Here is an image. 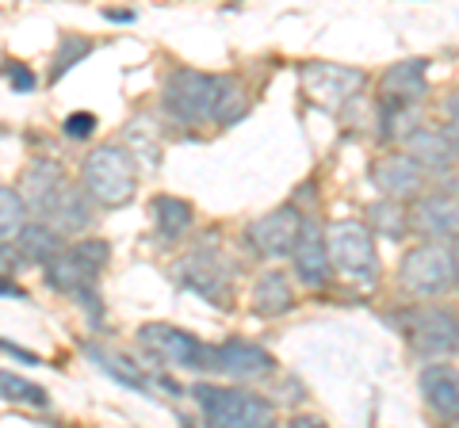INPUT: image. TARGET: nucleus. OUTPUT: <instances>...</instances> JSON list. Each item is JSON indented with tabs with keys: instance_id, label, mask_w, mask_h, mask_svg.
Returning a JSON list of instances; mask_svg holds the SVG:
<instances>
[{
	"instance_id": "nucleus-12",
	"label": "nucleus",
	"mask_w": 459,
	"mask_h": 428,
	"mask_svg": "<svg viewBox=\"0 0 459 428\" xmlns=\"http://www.w3.org/2000/svg\"><path fill=\"white\" fill-rule=\"evenodd\" d=\"M211 375L222 379H264L276 371V360L249 340H226V345H211Z\"/></svg>"
},
{
	"instance_id": "nucleus-23",
	"label": "nucleus",
	"mask_w": 459,
	"mask_h": 428,
	"mask_svg": "<svg viewBox=\"0 0 459 428\" xmlns=\"http://www.w3.org/2000/svg\"><path fill=\"white\" fill-rule=\"evenodd\" d=\"M84 355L104 371L108 379H115L119 387H131V390H138V394H146L150 390V379H146V371H142L138 364H131L126 355H119V352H108V348H100V345H84Z\"/></svg>"
},
{
	"instance_id": "nucleus-25",
	"label": "nucleus",
	"mask_w": 459,
	"mask_h": 428,
	"mask_svg": "<svg viewBox=\"0 0 459 428\" xmlns=\"http://www.w3.org/2000/svg\"><path fill=\"white\" fill-rule=\"evenodd\" d=\"M0 398L4 402H16L27 409H47L50 406V394L39 387V382L16 375V371H0Z\"/></svg>"
},
{
	"instance_id": "nucleus-30",
	"label": "nucleus",
	"mask_w": 459,
	"mask_h": 428,
	"mask_svg": "<svg viewBox=\"0 0 459 428\" xmlns=\"http://www.w3.org/2000/svg\"><path fill=\"white\" fill-rule=\"evenodd\" d=\"M96 131V116L92 111H74V116L65 119V134L69 138H89Z\"/></svg>"
},
{
	"instance_id": "nucleus-20",
	"label": "nucleus",
	"mask_w": 459,
	"mask_h": 428,
	"mask_svg": "<svg viewBox=\"0 0 459 428\" xmlns=\"http://www.w3.org/2000/svg\"><path fill=\"white\" fill-rule=\"evenodd\" d=\"M406 153L418 161L425 173H448L455 165V141L448 134H437V131H413L406 138Z\"/></svg>"
},
{
	"instance_id": "nucleus-13",
	"label": "nucleus",
	"mask_w": 459,
	"mask_h": 428,
	"mask_svg": "<svg viewBox=\"0 0 459 428\" xmlns=\"http://www.w3.org/2000/svg\"><path fill=\"white\" fill-rule=\"evenodd\" d=\"M291 264H295V279L307 283V287H322L329 279V241L322 237V226L303 218V230H299V241L291 249Z\"/></svg>"
},
{
	"instance_id": "nucleus-29",
	"label": "nucleus",
	"mask_w": 459,
	"mask_h": 428,
	"mask_svg": "<svg viewBox=\"0 0 459 428\" xmlns=\"http://www.w3.org/2000/svg\"><path fill=\"white\" fill-rule=\"evenodd\" d=\"M89 50H92V42H89V39H74V35L62 39V47H57V62H54V69H50V81L62 77L69 65H77Z\"/></svg>"
},
{
	"instance_id": "nucleus-19",
	"label": "nucleus",
	"mask_w": 459,
	"mask_h": 428,
	"mask_svg": "<svg viewBox=\"0 0 459 428\" xmlns=\"http://www.w3.org/2000/svg\"><path fill=\"white\" fill-rule=\"evenodd\" d=\"M425 73H429L425 58L394 62V65L383 73V99H391V104H418V99L429 92Z\"/></svg>"
},
{
	"instance_id": "nucleus-26",
	"label": "nucleus",
	"mask_w": 459,
	"mask_h": 428,
	"mask_svg": "<svg viewBox=\"0 0 459 428\" xmlns=\"http://www.w3.org/2000/svg\"><path fill=\"white\" fill-rule=\"evenodd\" d=\"M379 131L391 141H406L413 131H418L413 104H391V99H379Z\"/></svg>"
},
{
	"instance_id": "nucleus-10",
	"label": "nucleus",
	"mask_w": 459,
	"mask_h": 428,
	"mask_svg": "<svg viewBox=\"0 0 459 428\" xmlns=\"http://www.w3.org/2000/svg\"><path fill=\"white\" fill-rule=\"evenodd\" d=\"M364 73L360 69H349V65H333V62H307L303 65V89L314 104H322L329 111L344 107L352 96H360L364 89Z\"/></svg>"
},
{
	"instance_id": "nucleus-17",
	"label": "nucleus",
	"mask_w": 459,
	"mask_h": 428,
	"mask_svg": "<svg viewBox=\"0 0 459 428\" xmlns=\"http://www.w3.org/2000/svg\"><path fill=\"white\" fill-rule=\"evenodd\" d=\"M418 387L425 406L440 421H459V371L448 364H425L418 375Z\"/></svg>"
},
{
	"instance_id": "nucleus-22",
	"label": "nucleus",
	"mask_w": 459,
	"mask_h": 428,
	"mask_svg": "<svg viewBox=\"0 0 459 428\" xmlns=\"http://www.w3.org/2000/svg\"><path fill=\"white\" fill-rule=\"evenodd\" d=\"M295 306V291H291V279L283 272H264L253 287V313L261 318H280Z\"/></svg>"
},
{
	"instance_id": "nucleus-6",
	"label": "nucleus",
	"mask_w": 459,
	"mask_h": 428,
	"mask_svg": "<svg viewBox=\"0 0 459 428\" xmlns=\"http://www.w3.org/2000/svg\"><path fill=\"white\" fill-rule=\"evenodd\" d=\"M172 279L180 283L184 291H192L199 298H207L214 306H226V295L234 287V264L219 253V245H195L188 256H180L172 264Z\"/></svg>"
},
{
	"instance_id": "nucleus-2",
	"label": "nucleus",
	"mask_w": 459,
	"mask_h": 428,
	"mask_svg": "<svg viewBox=\"0 0 459 428\" xmlns=\"http://www.w3.org/2000/svg\"><path fill=\"white\" fill-rule=\"evenodd\" d=\"M111 261V245L100 237L74 241L47 264V283L54 291H62L69 298H77L92 321H100V272Z\"/></svg>"
},
{
	"instance_id": "nucleus-16",
	"label": "nucleus",
	"mask_w": 459,
	"mask_h": 428,
	"mask_svg": "<svg viewBox=\"0 0 459 428\" xmlns=\"http://www.w3.org/2000/svg\"><path fill=\"white\" fill-rule=\"evenodd\" d=\"M410 230L429 241H444L459 234V199L452 195H425L410 210Z\"/></svg>"
},
{
	"instance_id": "nucleus-34",
	"label": "nucleus",
	"mask_w": 459,
	"mask_h": 428,
	"mask_svg": "<svg viewBox=\"0 0 459 428\" xmlns=\"http://www.w3.org/2000/svg\"><path fill=\"white\" fill-rule=\"evenodd\" d=\"M452 264H455V287H459V234L452 237Z\"/></svg>"
},
{
	"instance_id": "nucleus-28",
	"label": "nucleus",
	"mask_w": 459,
	"mask_h": 428,
	"mask_svg": "<svg viewBox=\"0 0 459 428\" xmlns=\"http://www.w3.org/2000/svg\"><path fill=\"white\" fill-rule=\"evenodd\" d=\"M368 218H371V226H376L379 234H386V237H402L410 230V214L406 210H398L394 203H376L368 210Z\"/></svg>"
},
{
	"instance_id": "nucleus-31",
	"label": "nucleus",
	"mask_w": 459,
	"mask_h": 428,
	"mask_svg": "<svg viewBox=\"0 0 459 428\" xmlns=\"http://www.w3.org/2000/svg\"><path fill=\"white\" fill-rule=\"evenodd\" d=\"M20 264H23V256H20V249H16V241H0V272L12 276Z\"/></svg>"
},
{
	"instance_id": "nucleus-18",
	"label": "nucleus",
	"mask_w": 459,
	"mask_h": 428,
	"mask_svg": "<svg viewBox=\"0 0 459 428\" xmlns=\"http://www.w3.org/2000/svg\"><path fill=\"white\" fill-rule=\"evenodd\" d=\"M65 184H69V180H65V168H62V165L50 161V157H35V161L23 168L20 192H23V199H27V207L39 214L57 192L65 188Z\"/></svg>"
},
{
	"instance_id": "nucleus-21",
	"label": "nucleus",
	"mask_w": 459,
	"mask_h": 428,
	"mask_svg": "<svg viewBox=\"0 0 459 428\" xmlns=\"http://www.w3.org/2000/svg\"><path fill=\"white\" fill-rule=\"evenodd\" d=\"M16 249H20V256H23V264H39V268H47L57 253L65 249V241H62V234L54 230V226H47V222H27L23 230H20V237H16Z\"/></svg>"
},
{
	"instance_id": "nucleus-9",
	"label": "nucleus",
	"mask_w": 459,
	"mask_h": 428,
	"mask_svg": "<svg viewBox=\"0 0 459 428\" xmlns=\"http://www.w3.org/2000/svg\"><path fill=\"white\" fill-rule=\"evenodd\" d=\"M138 345L150 355H157L169 367H184V371H207L211 364V345H199L192 333L177 330V325H161L153 321L138 333Z\"/></svg>"
},
{
	"instance_id": "nucleus-15",
	"label": "nucleus",
	"mask_w": 459,
	"mask_h": 428,
	"mask_svg": "<svg viewBox=\"0 0 459 428\" xmlns=\"http://www.w3.org/2000/svg\"><path fill=\"white\" fill-rule=\"evenodd\" d=\"M371 180H376V188L386 195V199H418L421 188H425V168L413 161L410 153H391L383 157V161L371 165Z\"/></svg>"
},
{
	"instance_id": "nucleus-5",
	"label": "nucleus",
	"mask_w": 459,
	"mask_h": 428,
	"mask_svg": "<svg viewBox=\"0 0 459 428\" xmlns=\"http://www.w3.org/2000/svg\"><path fill=\"white\" fill-rule=\"evenodd\" d=\"M325 241H329V261H333V268L344 279H352L356 287H376L379 256H376V241H371V230L364 222L341 218L325 230Z\"/></svg>"
},
{
	"instance_id": "nucleus-27",
	"label": "nucleus",
	"mask_w": 459,
	"mask_h": 428,
	"mask_svg": "<svg viewBox=\"0 0 459 428\" xmlns=\"http://www.w3.org/2000/svg\"><path fill=\"white\" fill-rule=\"evenodd\" d=\"M27 199L23 192H12V188H0V241H16L20 230L27 226Z\"/></svg>"
},
{
	"instance_id": "nucleus-4",
	"label": "nucleus",
	"mask_w": 459,
	"mask_h": 428,
	"mask_svg": "<svg viewBox=\"0 0 459 428\" xmlns=\"http://www.w3.org/2000/svg\"><path fill=\"white\" fill-rule=\"evenodd\" d=\"M204 421L214 428H264L276 421V406L261 394L249 390H230V387H211V382H199L192 390Z\"/></svg>"
},
{
	"instance_id": "nucleus-36",
	"label": "nucleus",
	"mask_w": 459,
	"mask_h": 428,
	"mask_svg": "<svg viewBox=\"0 0 459 428\" xmlns=\"http://www.w3.org/2000/svg\"><path fill=\"white\" fill-rule=\"evenodd\" d=\"M448 138L455 141V150H459V123H452V131H448Z\"/></svg>"
},
{
	"instance_id": "nucleus-1",
	"label": "nucleus",
	"mask_w": 459,
	"mask_h": 428,
	"mask_svg": "<svg viewBox=\"0 0 459 428\" xmlns=\"http://www.w3.org/2000/svg\"><path fill=\"white\" fill-rule=\"evenodd\" d=\"M165 116L172 123L199 126V123H234L246 116L249 99L234 77L199 73V69H172L161 92Z\"/></svg>"
},
{
	"instance_id": "nucleus-24",
	"label": "nucleus",
	"mask_w": 459,
	"mask_h": 428,
	"mask_svg": "<svg viewBox=\"0 0 459 428\" xmlns=\"http://www.w3.org/2000/svg\"><path fill=\"white\" fill-rule=\"evenodd\" d=\"M150 210H153L157 234H161L165 241H177V237H184V234L192 230V222H195L192 207L184 203V199H177V195H157L153 203H150Z\"/></svg>"
},
{
	"instance_id": "nucleus-32",
	"label": "nucleus",
	"mask_w": 459,
	"mask_h": 428,
	"mask_svg": "<svg viewBox=\"0 0 459 428\" xmlns=\"http://www.w3.org/2000/svg\"><path fill=\"white\" fill-rule=\"evenodd\" d=\"M8 77L16 84V92H31L35 89V73L27 65H8Z\"/></svg>"
},
{
	"instance_id": "nucleus-7",
	"label": "nucleus",
	"mask_w": 459,
	"mask_h": 428,
	"mask_svg": "<svg viewBox=\"0 0 459 428\" xmlns=\"http://www.w3.org/2000/svg\"><path fill=\"white\" fill-rule=\"evenodd\" d=\"M398 279L402 287L421 295V298H440L455 287V264H452V245L444 249L437 241L429 245H418L402 256V268H398Z\"/></svg>"
},
{
	"instance_id": "nucleus-14",
	"label": "nucleus",
	"mask_w": 459,
	"mask_h": 428,
	"mask_svg": "<svg viewBox=\"0 0 459 428\" xmlns=\"http://www.w3.org/2000/svg\"><path fill=\"white\" fill-rule=\"evenodd\" d=\"M89 192H84V184L77 188V184H65L62 192H57L47 207L39 210V218L47 222V226H54L62 237H77V234H84L92 226V207H89Z\"/></svg>"
},
{
	"instance_id": "nucleus-33",
	"label": "nucleus",
	"mask_w": 459,
	"mask_h": 428,
	"mask_svg": "<svg viewBox=\"0 0 459 428\" xmlns=\"http://www.w3.org/2000/svg\"><path fill=\"white\" fill-rule=\"evenodd\" d=\"M0 298H27V291H23V287H20V283L12 279V276L0 272Z\"/></svg>"
},
{
	"instance_id": "nucleus-35",
	"label": "nucleus",
	"mask_w": 459,
	"mask_h": 428,
	"mask_svg": "<svg viewBox=\"0 0 459 428\" xmlns=\"http://www.w3.org/2000/svg\"><path fill=\"white\" fill-rule=\"evenodd\" d=\"M448 111H452V119H455V123H459V92H455V96H452V104H448Z\"/></svg>"
},
{
	"instance_id": "nucleus-11",
	"label": "nucleus",
	"mask_w": 459,
	"mask_h": 428,
	"mask_svg": "<svg viewBox=\"0 0 459 428\" xmlns=\"http://www.w3.org/2000/svg\"><path fill=\"white\" fill-rule=\"evenodd\" d=\"M299 230H303V214L295 207H280L264 214V218H256L246 226V241L256 256H264V261H280V256H291L295 241H299Z\"/></svg>"
},
{
	"instance_id": "nucleus-8",
	"label": "nucleus",
	"mask_w": 459,
	"mask_h": 428,
	"mask_svg": "<svg viewBox=\"0 0 459 428\" xmlns=\"http://www.w3.org/2000/svg\"><path fill=\"white\" fill-rule=\"evenodd\" d=\"M406 337L418 355L425 360H448L459 352V318L444 306H418L410 310Z\"/></svg>"
},
{
	"instance_id": "nucleus-3",
	"label": "nucleus",
	"mask_w": 459,
	"mask_h": 428,
	"mask_svg": "<svg viewBox=\"0 0 459 428\" xmlns=\"http://www.w3.org/2000/svg\"><path fill=\"white\" fill-rule=\"evenodd\" d=\"M81 184L100 207H126L138 188V168L134 157L123 146H100L84 157L81 165Z\"/></svg>"
}]
</instances>
